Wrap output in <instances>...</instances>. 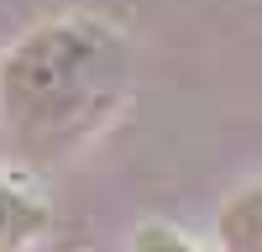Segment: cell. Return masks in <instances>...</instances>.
Masks as SVG:
<instances>
[{
    "label": "cell",
    "mask_w": 262,
    "mask_h": 252,
    "mask_svg": "<svg viewBox=\"0 0 262 252\" xmlns=\"http://www.w3.org/2000/svg\"><path fill=\"white\" fill-rule=\"evenodd\" d=\"M131 84L126 37L100 16H58L21 32L0 58V126L27 158L74 153L121 111Z\"/></svg>",
    "instance_id": "1"
},
{
    "label": "cell",
    "mask_w": 262,
    "mask_h": 252,
    "mask_svg": "<svg viewBox=\"0 0 262 252\" xmlns=\"http://www.w3.org/2000/svg\"><path fill=\"white\" fill-rule=\"evenodd\" d=\"M42 231H48V205L37 195H27L21 184L0 179V252H21Z\"/></svg>",
    "instance_id": "2"
},
{
    "label": "cell",
    "mask_w": 262,
    "mask_h": 252,
    "mask_svg": "<svg viewBox=\"0 0 262 252\" xmlns=\"http://www.w3.org/2000/svg\"><path fill=\"white\" fill-rule=\"evenodd\" d=\"M221 247L226 252H262V179L236 189L221 205Z\"/></svg>",
    "instance_id": "3"
},
{
    "label": "cell",
    "mask_w": 262,
    "mask_h": 252,
    "mask_svg": "<svg viewBox=\"0 0 262 252\" xmlns=\"http://www.w3.org/2000/svg\"><path fill=\"white\" fill-rule=\"evenodd\" d=\"M131 252H200L184 231H173L163 221H142L137 231H131Z\"/></svg>",
    "instance_id": "4"
}]
</instances>
